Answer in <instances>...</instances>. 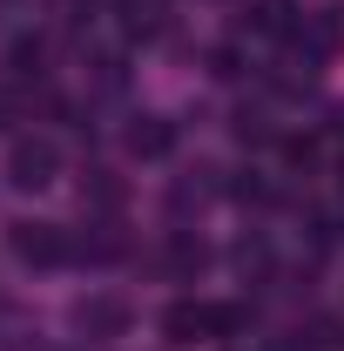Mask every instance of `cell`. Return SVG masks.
<instances>
[{"instance_id": "5", "label": "cell", "mask_w": 344, "mask_h": 351, "mask_svg": "<svg viewBox=\"0 0 344 351\" xmlns=\"http://www.w3.org/2000/svg\"><path fill=\"white\" fill-rule=\"evenodd\" d=\"M169 263L189 277V270H203V263H210V250H203V243H189V237H175V243H169Z\"/></svg>"}, {"instance_id": "6", "label": "cell", "mask_w": 344, "mask_h": 351, "mask_svg": "<svg viewBox=\"0 0 344 351\" xmlns=\"http://www.w3.org/2000/svg\"><path fill=\"white\" fill-rule=\"evenodd\" d=\"M0 129H14V101L7 95H0Z\"/></svg>"}, {"instance_id": "1", "label": "cell", "mask_w": 344, "mask_h": 351, "mask_svg": "<svg viewBox=\"0 0 344 351\" xmlns=\"http://www.w3.org/2000/svg\"><path fill=\"white\" fill-rule=\"evenodd\" d=\"M14 257L21 263H61L68 257V237L54 223H14Z\"/></svg>"}, {"instance_id": "2", "label": "cell", "mask_w": 344, "mask_h": 351, "mask_svg": "<svg viewBox=\"0 0 344 351\" xmlns=\"http://www.w3.org/2000/svg\"><path fill=\"white\" fill-rule=\"evenodd\" d=\"M54 142H14V156H7V169H14V182L21 189H41V182H54Z\"/></svg>"}, {"instance_id": "4", "label": "cell", "mask_w": 344, "mask_h": 351, "mask_svg": "<svg viewBox=\"0 0 344 351\" xmlns=\"http://www.w3.org/2000/svg\"><path fill=\"white\" fill-rule=\"evenodd\" d=\"M129 324V311L122 304H82V331H101V338H115Z\"/></svg>"}, {"instance_id": "3", "label": "cell", "mask_w": 344, "mask_h": 351, "mask_svg": "<svg viewBox=\"0 0 344 351\" xmlns=\"http://www.w3.org/2000/svg\"><path fill=\"white\" fill-rule=\"evenodd\" d=\"M129 149H135V156H169V149H175V129H169V122H156V115H142V122L129 129Z\"/></svg>"}]
</instances>
